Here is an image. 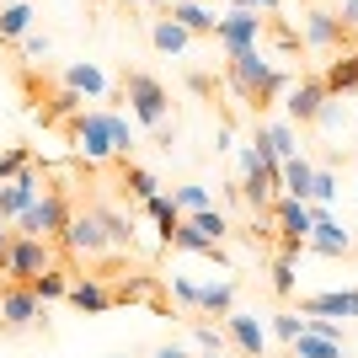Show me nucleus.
Masks as SVG:
<instances>
[{
    "instance_id": "7c9ffc66",
    "label": "nucleus",
    "mask_w": 358,
    "mask_h": 358,
    "mask_svg": "<svg viewBox=\"0 0 358 358\" xmlns=\"http://www.w3.org/2000/svg\"><path fill=\"white\" fill-rule=\"evenodd\" d=\"M32 294H38V299H43V305H48V299H64V294H70V273H59V268H54V273H43V278H32Z\"/></svg>"
},
{
    "instance_id": "2f4dec72",
    "label": "nucleus",
    "mask_w": 358,
    "mask_h": 358,
    "mask_svg": "<svg viewBox=\"0 0 358 358\" xmlns=\"http://www.w3.org/2000/svg\"><path fill=\"white\" fill-rule=\"evenodd\" d=\"M268 331L278 337V343H294L299 331H305V315H299V310H273L268 315Z\"/></svg>"
},
{
    "instance_id": "79ce46f5",
    "label": "nucleus",
    "mask_w": 358,
    "mask_h": 358,
    "mask_svg": "<svg viewBox=\"0 0 358 358\" xmlns=\"http://www.w3.org/2000/svg\"><path fill=\"white\" fill-rule=\"evenodd\" d=\"M337 22H343V32L353 38L358 32V0H343V6H337Z\"/></svg>"
},
{
    "instance_id": "8fccbe9b",
    "label": "nucleus",
    "mask_w": 358,
    "mask_h": 358,
    "mask_svg": "<svg viewBox=\"0 0 358 358\" xmlns=\"http://www.w3.org/2000/svg\"><path fill=\"white\" fill-rule=\"evenodd\" d=\"M198 358H230V353H198Z\"/></svg>"
},
{
    "instance_id": "f8f14e48",
    "label": "nucleus",
    "mask_w": 358,
    "mask_h": 358,
    "mask_svg": "<svg viewBox=\"0 0 358 358\" xmlns=\"http://www.w3.org/2000/svg\"><path fill=\"white\" fill-rule=\"evenodd\" d=\"M38 315H43V299L32 294L27 284H6V289H0V327H6V331L38 327Z\"/></svg>"
},
{
    "instance_id": "1a4fd4ad",
    "label": "nucleus",
    "mask_w": 358,
    "mask_h": 358,
    "mask_svg": "<svg viewBox=\"0 0 358 358\" xmlns=\"http://www.w3.org/2000/svg\"><path fill=\"white\" fill-rule=\"evenodd\" d=\"M64 252L70 257H102L113 252L107 246V224H102V209H70V224H64Z\"/></svg>"
},
{
    "instance_id": "a878e982",
    "label": "nucleus",
    "mask_w": 358,
    "mask_h": 358,
    "mask_svg": "<svg viewBox=\"0 0 358 358\" xmlns=\"http://www.w3.org/2000/svg\"><path fill=\"white\" fill-rule=\"evenodd\" d=\"M294 262H299V252H284V246H278V257H273V278H268L278 299H289V294H294V284H299Z\"/></svg>"
},
{
    "instance_id": "dca6fc26",
    "label": "nucleus",
    "mask_w": 358,
    "mask_h": 358,
    "mask_svg": "<svg viewBox=\"0 0 358 358\" xmlns=\"http://www.w3.org/2000/svg\"><path fill=\"white\" fill-rule=\"evenodd\" d=\"M64 299H70L75 310H86V315H102V310H113V284L80 273V278H70V294H64Z\"/></svg>"
},
{
    "instance_id": "c9c22d12",
    "label": "nucleus",
    "mask_w": 358,
    "mask_h": 358,
    "mask_svg": "<svg viewBox=\"0 0 358 358\" xmlns=\"http://www.w3.org/2000/svg\"><path fill=\"white\" fill-rule=\"evenodd\" d=\"M27 166H32V150H27V145H11V150H6V155H0V182L22 177Z\"/></svg>"
},
{
    "instance_id": "0eeeda50",
    "label": "nucleus",
    "mask_w": 358,
    "mask_h": 358,
    "mask_svg": "<svg viewBox=\"0 0 358 358\" xmlns=\"http://www.w3.org/2000/svg\"><path fill=\"white\" fill-rule=\"evenodd\" d=\"M262 38H268V16H257V11H224L220 27H214V43L224 48V59L246 54V48H262Z\"/></svg>"
},
{
    "instance_id": "9d476101",
    "label": "nucleus",
    "mask_w": 358,
    "mask_h": 358,
    "mask_svg": "<svg viewBox=\"0 0 358 358\" xmlns=\"http://www.w3.org/2000/svg\"><path fill=\"white\" fill-rule=\"evenodd\" d=\"M331 102V91H327V80L321 75H299L294 86L284 91V113H289V123H299V129H310L315 118H321V107Z\"/></svg>"
},
{
    "instance_id": "39448f33",
    "label": "nucleus",
    "mask_w": 358,
    "mask_h": 358,
    "mask_svg": "<svg viewBox=\"0 0 358 358\" xmlns=\"http://www.w3.org/2000/svg\"><path fill=\"white\" fill-rule=\"evenodd\" d=\"M59 268V246L43 236H11V252H6V278L11 284H32L43 273Z\"/></svg>"
},
{
    "instance_id": "412c9836",
    "label": "nucleus",
    "mask_w": 358,
    "mask_h": 358,
    "mask_svg": "<svg viewBox=\"0 0 358 358\" xmlns=\"http://www.w3.org/2000/svg\"><path fill=\"white\" fill-rule=\"evenodd\" d=\"M150 43L161 48V54H187V48H193V32L177 27L171 16H155V22H150Z\"/></svg>"
},
{
    "instance_id": "f257e3e1",
    "label": "nucleus",
    "mask_w": 358,
    "mask_h": 358,
    "mask_svg": "<svg viewBox=\"0 0 358 358\" xmlns=\"http://www.w3.org/2000/svg\"><path fill=\"white\" fill-rule=\"evenodd\" d=\"M224 86L236 91V102H246V107L262 113V107H273L289 86H294V75L278 70L262 48H246V54H230V59H224Z\"/></svg>"
},
{
    "instance_id": "603ef678",
    "label": "nucleus",
    "mask_w": 358,
    "mask_h": 358,
    "mask_svg": "<svg viewBox=\"0 0 358 358\" xmlns=\"http://www.w3.org/2000/svg\"><path fill=\"white\" fill-rule=\"evenodd\" d=\"M129 6H134V0H129Z\"/></svg>"
},
{
    "instance_id": "e433bc0d",
    "label": "nucleus",
    "mask_w": 358,
    "mask_h": 358,
    "mask_svg": "<svg viewBox=\"0 0 358 358\" xmlns=\"http://www.w3.org/2000/svg\"><path fill=\"white\" fill-rule=\"evenodd\" d=\"M331 198H337V177H331V171H315L310 203H321V209H331Z\"/></svg>"
},
{
    "instance_id": "4468645a",
    "label": "nucleus",
    "mask_w": 358,
    "mask_h": 358,
    "mask_svg": "<svg viewBox=\"0 0 358 358\" xmlns=\"http://www.w3.org/2000/svg\"><path fill=\"white\" fill-rule=\"evenodd\" d=\"M305 252H315V257H348V252H353V236L343 230V220H331V209L315 203V224H310V236H305Z\"/></svg>"
},
{
    "instance_id": "9b49d317",
    "label": "nucleus",
    "mask_w": 358,
    "mask_h": 358,
    "mask_svg": "<svg viewBox=\"0 0 358 358\" xmlns=\"http://www.w3.org/2000/svg\"><path fill=\"white\" fill-rule=\"evenodd\" d=\"M224 337H230V348H236L241 358H268V321L252 310H230L224 315Z\"/></svg>"
},
{
    "instance_id": "3c124183",
    "label": "nucleus",
    "mask_w": 358,
    "mask_h": 358,
    "mask_svg": "<svg viewBox=\"0 0 358 358\" xmlns=\"http://www.w3.org/2000/svg\"><path fill=\"white\" fill-rule=\"evenodd\" d=\"M353 134H358V118H353Z\"/></svg>"
},
{
    "instance_id": "6ab92c4d",
    "label": "nucleus",
    "mask_w": 358,
    "mask_h": 358,
    "mask_svg": "<svg viewBox=\"0 0 358 358\" xmlns=\"http://www.w3.org/2000/svg\"><path fill=\"white\" fill-rule=\"evenodd\" d=\"M310 187H315V166L305 155H289L284 171H278V193L284 198H299V203H310Z\"/></svg>"
},
{
    "instance_id": "473e14b6",
    "label": "nucleus",
    "mask_w": 358,
    "mask_h": 358,
    "mask_svg": "<svg viewBox=\"0 0 358 358\" xmlns=\"http://www.w3.org/2000/svg\"><path fill=\"white\" fill-rule=\"evenodd\" d=\"M134 299H155V278H123L118 289H113V305H134Z\"/></svg>"
},
{
    "instance_id": "7ed1b4c3",
    "label": "nucleus",
    "mask_w": 358,
    "mask_h": 358,
    "mask_svg": "<svg viewBox=\"0 0 358 358\" xmlns=\"http://www.w3.org/2000/svg\"><path fill=\"white\" fill-rule=\"evenodd\" d=\"M113 123H118V113H102V107H91V113H70V123H64V134H70L75 155H86V166L107 161V155H118V139H113Z\"/></svg>"
},
{
    "instance_id": "a211bd4d",
    "label": "nucleus",
    "mask_w": 358,
    "mask_h": 358,
    "mask_svg": "<svg viewBox=\"0 0 358 358\" xmlns=\"http://www.w3.org/2000/svg\"><path fill=\"white\" fill-rule=\"evenodd\" d=\"M299 315H327V321H337V315H358V289H331V294L299 299Z\"/></svg>"
},
{
    "instance_id": "ea45409f",
    "label": "nucleus",
    "mask_w": 358,
    "mask_h": 358,
    "mask_svg": "<svg viewBox=\"0 0 358 358\" xmlns=\"http://www.w3.org/2000/svg\"><path fill=\"white\" fill-rule=\"evenodd\" d=\"M230 11H257V16H268V11H278L284 0H224Z\"/></svg>"
},
{
    "instance_id": "423d86ee",
    "label": "nucleus",
    "mask_w": 358,
    "mask_h": 358,
    "mask_svg": "<svg viewBox=\"0 0 358 358\" xmlns=\"http://www.w3.org/2000/svg\"><path fill=\"white\" fill-rule=\"evenodd\" d=\"M64 224H70V198H64V187H43V193H38V203H32V209L16 220V236L59 241Z\"/></svg>"
},
{
    "instance_id": "f03ea898",
    "label": "nucleus",
    "mask_w": 358,
    "mask_h": 358,
    "mask_svg": "<svg viewBox=\"0 0 358 358\" xmlns=\"http://www.w3.org/2000/svg\"><path fill=\"white\" fill-rule=\"evenodd\" d=\"M278 171H284V161L262 155L257 145L241 150V182H236V193L252 203V214H268L273 203H278Z\"/></svg>"
},
{
    "instance_id": "aec40b11",
    "label": "nucleus",
    "mask_w": 358,
    "mask_h": 358,
    "mask_svg": "<svg viewBox=\"0 0 358 358\" xmlns=\"http://www.w3.org/2000/svg\"><path fill=\"white\" fill-rule=\"evenodd\" d=\"M289 358H348V343H331V337L305 327L294 343H289Z\"/></svg>"
},
{
    "instance_id": "37998d69",
    "label": "nucleus",
    "mask_w": 358,
    "mask_h": 358,
    "mask_svg": "<svg viewBox=\"0 0 358 358\" xmlns=\"http://www.w3.org/2000/svg\"><path fill=\"white\" fill-rule=\"evenodd\" d=\"M150 358H198V353H193L187 343H161V348H155Z\"/></svg>"
},
{
    "instance_id": "c03bdc74",
    "label": "nucleus",
    "mask_w": 358,
    "mask_h": 358,
    "mask_svg": "<svg viewBox=\"0 0 358 358\" xmlns=\"http://www.w3.org/2000/svg\"><path fill=\"white\" fill-rule=\"evenodd\" d=\"M273 48H278V54H294V48H299V38H294L289 27H273Z\"/></svg>"
},
{
    "instance_id": "20e7f679",
    "label": "nucleus",
    "mask_w": 358,
    "mask_h": 358,
    "mask_svg": "<svg viewBox=\"0 0 358 358\" xmlns=\"http://www.w3.org/2000/svg\"><path fill=\"white\" fill-rule=\"evenodd\" d=\"M123 102L134 107L139 129H150V134L171 118V91H166L155 75H145V70H123Z\"/></svg>"
},
{
    "instance_id": "b1692460",
    "label": "nucleus",
    "mask_w": 358,
    "mask_h": 358,
    "mask_svg": "<svg viewBox=\"0 0 358 358\" xmlns=\"http://www.w3.org/2000/svg\"><path fill=\"white\" fill-rule=\"evenodd\" d=\"M198 310L203 315H230L236 310V284L220 278V284H198Z\"/></svg>"
},
{
    "instance_id": "72a5a7b5",
    "label": "nucleus",
    "mask_w": 358,
    "mask_h": 358,
    "mask_svg": "<svg viewBox=\"0 0 358 358\" xmlns=\"http://www.w3.org/2000/svg\"><path fill=\"white\" fill-rule=\"evenodd\" d=\"M224 327H214V321H198L193 327V353H224Z\"/></svg>"
},
{
    "instance_id": "f3484780",
    "label": "nucleus",
    "mask_w": 358,
    "mask_h": 358,
    "mask_svg": "<svg viewBox=\"0 0 358 358\" xmlns=\"http://www.w3.org/2000/svg\"><path fill=\"white\" fill-rule=\"evenodd\" d=\"M166 16H171L177 27H187L193 38H214V27H220V16H214L209 6H198V0H166Z\"/></svg>"
},
{
    "instance_id": "bb28decb",
    "label": "nucleus",
    "mask_w": 358,
    "mask_h": 358,
    "mask_svg": "<svg viewBox=\"0 0 358 358\" xmlns=\"http://www.w3.org/2000/svg\"><path fill=\"white\" fill-rule=\"evenodd\" d=\"M182 220L193 224V230H203V236H209L214 246H220V241L230 236V220H224V209H214V203H209V209H198V214H182Z\"/></svg>"
},
{
    "instance_id": "5701e85b",
    "label": "nucleus",
    "mask_w": 358,
    "mask_h": 358,
    "mask_svg": "<svg viewBox=\"0 0 358 358\" xmlns=\"http://www.w3.org/2000/svg\"><path fill=\"white\" fill-rule=\"evenodd\" d=\"M64 91H75V96H107V75L96 64H70L64 70Z\"/></svg>"
},
{
    "instance_id": "4c0bfd02",
    "label": "nucleus",
    "mask_w": 358,
    "mask_h": 358,
    "mask_svg": "<svg viewBox=\"0 0 358 358\" xmlns=\"http://www.w3.org/2000/svg\"><path fill=\"white\" fill-rule=\"evenodd\" d=\"M315 129H321V134H337V129H343V102H337V96H331V102L321 107V118H315Z\"/></svg>"
},
{
    "instance_id": "de8ad7c7",
    "label": "nucleus",
    "mask_w": 358,
    "mask_h": 358,
    "mask_svg": "<svg viewBox=\"0 0 358 358\" xmlns=\"http://www.w3.org/2000/svg\"><path fill=\"white\" fill-rule=\"evenodd\" d=\"M6 252H11V230H6V220H0V273H6Z\"/></svg>"
},
{
    "instance_id": "6e6552de",
    "label": "nucleus",
    "mask_w": 358,
    "mask_h": 358,
    "mask_svg": "<svg viewBox=\"0 0 358 358\" xmlns=\"http://www.w3.org/2000/svg\"><path fill=\"white\" fill-rule=\"evenodd\" d=\"M268 224L278 230V246H284V252H305V236H310V224H315V203L278 198L268 209Z\"/></svg>"
},
{
    "instance_id": "393cba45",
    "label": "nucleus",
    "mask_w": 358,
    "mask_h": 358,
    "mask_svg": "<svg viewBox=\"0 0 358 358\" xmlns=\"http://www.w3.org/2000/svg\"><path fill=\"white\" fill-rule=\"evenodd\" d=\"M32 27V6L27 0H11V6H0V43H16V38H27Z\"/></svg>"
},
{
    "instance_id": "c85d7f7f",
    "label": "nucleus",
    "mask_w": 358,
    "mask_h": 358,
    "mask_svg": "<svg viewBox=\"0 0 358 358\" xmlns=\"http://www.w3.org/2000/svg\"><path fill=\"white\" fill-rule=\"evenodd\" d=\"M145 209H150V220L161 224V246H166V241H171V230H177V224H182V209H177V203H171V198H166V193H155V198H150V203H145Z\"/></svg>"
},
{
    "instance_id": "a19ab883",
    "label": "nucleus",
    "mask_w": 358,
    "mask_h": 358,
    "mask_svg": "<svg viewBox=\"0 0 358 358\" xmlns=\"http://www.w3.org/2000/svg\"><path fill=\"white\" fill-rule=\"evenodd\" d=\"M171 294H177L187 310H198V284H193V278H171Z\"/></svg>"
},
{
    "instance_id": "f704fd0d",
    "label": "nucleus",
    "mask_w": 358,
    "mask_h": 358,
    "mask_svg": "<svg viewBox=\"0 0 358 358\" xmlns=\"http://www.w3.org/2000/svg\"><path fill=\"white\" fill-rule=\"evenodd\" d=\"M171 203H177L182 214H198V209H209L214 198H209V187H198V182H187V187H177V193H171Z\"/></svg>"
},
{
    "instance_id": "2eb2a0df",
    "label": "nucleus",
    "mask_w": 358,
    "mask_h": 358,
    "mask_svg": "<svg viewBox=\"0 0 358 358\" xmlns=\"http://www.w3.org/2000/svg\"><path fill=\"white\" fill-rule=\"evenodd\" d=\"M38 193H43V177H38V166H27L22 177L0 182V220H22V214L38 203Z\"/></svg>"
},
{
    "instance_id": "a18cd8bd",
    "label": "nucleus",
    "mask_w": 358,
    "mask_h": 358,
    "mask_svg": "<svg viewBox=\"0 0 358 358\" xmlns=\"http://www.w3.org/2000/svg\"><path fill=\"white\" fill-rule=\"evenodd\" d=\"M155 145H161V150L177 145V123H161V129H155Z\"/></svg>"
},
{
    "instance_id": "cd10ccee",
    "label": "nucleus",
    "mask_w": 358,
    "mask_h": 358,
    "mask_svg": "<svg viewBox=\"0 0 358 358\" xmlns=\"http://www.w3.org/2000/svg\"><path fill=\"white\" fill-rule=\"evenodd\" d=\"M102 224H107V246L113 252H134V220H123L118 209H102Z\"/></svg>"
},
{
    "instance_id": "09e8293b",
    "label": "nucleus",
    "mask_w": 358,
    "mask_h": 358,
    "mask_svg": "<svg viewBox=\"0 0 358 358\" xmlns=\"http://www.w3.org/2000/svg\"><path fill=\"white\" fill-rule=\"evenodd\" d=\"M348 48H353V54H358V32H353V38H348Z\"/></svg>"
},
{
    "instance_id": "58836bf2",
    "label": "nucleus",
    "mask_w": 358,
    "mask_h": 358,
    "mask_svg": "<svg viewBox=\"0 0 358 358\" xmlns=\"http://www.w3.org/2000/svg\"><path fill=\"white\" fill-rule=\"evenodd\" d=\"M22 54H27L32 64H43L48 54H54V43H48V38H38V32H32V38H22Z\"/></svg>"
},
{
    "instance_id": "49530a36",
    "label": "nucleus",
    "mask_w": 358,
    "mask_h": 358,
    "mask_svg": "<svg viewBox=\"0 0 358 358\" xmlns=\"http://www.w3.org/2000/svg\"><path fill=\"white\" fill-rule=\"evenodd\" d=\"M187 86H193L198 96H209V91H214V80H209V75H187Z\"/></svg>"
},
{
    "instance_id": "ddd939ff",
    "label": "nucleus",
    "mask_w": 358,
    "mask_h": 358,
    "mask_svg": "<svg viewBox=\"0 0 358 358\" xmlns=\"http://www.w3.org/2000/svg\"><path fill=\"white\" fill-rule=\"evenodd\" d=\"M305 48H310V54H343L348 48V32H343V22H337V11H327V6H310V11H305Z\"/></svg>"
},
{
    "instance_id": "4be33fe9",
    "label": "nucleus",
    "mask_w": 358,
    "mask_h": 358,
    "mask_svg": "<svg viewBox=\"0 0 358 358\" xmlns=\"http://www.w3.org/2000/svg\"><path fill=\"white\" fill-rule=\"evenodd\" d=\"M321 80H327L331 96H353V91H358V54H343V59H331Z\"/></svg>"
},
{
    "instance_id": "c756f323",
    "label": "nucleus",
    "mask_w": 358,
    "mask_h": 358,
    "mask_svg": "<svg viewBox=\"0 0 358 358\" xmlns=\"http://www.w3.org/2000/svg\"><path fill=\"white\" fill-rule=\"evenodd\" d=\"M123 187L139 198V203H150V198L161 193V182H155V171H145V166H123Z\"/></svg>"
}]
</instances>
